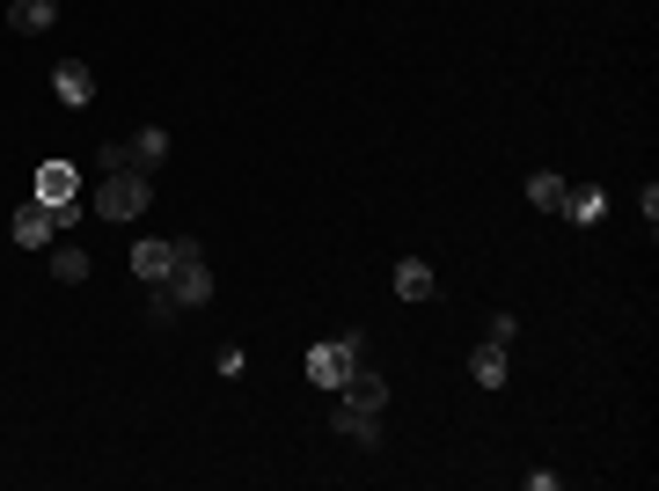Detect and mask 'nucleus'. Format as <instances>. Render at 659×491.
Wrapping results in <instances>:
<instances>
[{"mask_svg":"<svg viewBox=\"0 0 659 491\" xmlns=\"http://www.w3.org/2000/svg\"><path fill=\"white\" fill-rule=\"evenodd\" d=\"M30 198H37V206H52L59 213V235H67L73 228V220H81V213H88V198H81V169H73V161H37V169H30Z\"/></svg>","mask_w":659,"mask_h":491,"instance_id":"obj_1","label":"nucleus"},{"mask_svg":"<svg viewBox=\"0 0 659 491\" xmlns=\"http://www.w3.org/2000/svg\"><path fill=\"white\" fill-rule=\"evenodd\" d=\"M169 301L176 308H206L213 301V264H206V243L198 235H176V264H169Z\"/></svg>","mask_w":659,"mask_h":491,"instance_id":"obj_2","label":"nucleus"},{"mask_svg":"<svg viewBox=\"0 0 659 491\" xmlns=\"http://www.w3.org/2000/svg\"><path fill=\"white\" fill-rule=\"evenodd\" d=\"M147 198H155V184L139 169H110L104 184H96V198H88V213H104V220H139Z\"/></svg>","mask_w":659,"mask_h":491,"instance_id":"obj_3","label":"nucleus"},{"mask_svg":"<svg viewBox=\"0 0 659 491\" xmlns=\"http://www.w3.org/2000/svg\"><path fill=\"white\" fill-rule=\"evenodd\" d=\"M104 169L161 176V169H169V132H161V125H139L132 140H104Z\"/></svg>","mask_w":659,"mask_h":491,"instance_id":"obj_4","label":"nucleus"},{"mask_svg":"<svg viewBox=\"0 0 659 491\" xmlns=\"http://www.w3.org/2000/svg\"><path fill=\"white\" fill-rule=\"evenodd\" d=\"M360 352H366V331L315 337V345H308V382H315V389H345V374L360 367Z\"/></svg>","mask_w":659,"mask_h":491,"instance_id":"obj_5","label":"nucleus"},{"mask_svg":"<svg viewBox=\"0 0 659 491\" xmlns=\"http://www.w3.org/2000/svg\"><path fill=\"white\" fill-rule=\"evenodd\" d=\"M8 235H16L22 249H52L59 213H52V206H37V198H22V206H16V220H8Z\"/></svg>","mask_w":659,"mask_h":491,"instance_id":"obj_6","label":"nucleus"},{"mask_svg":"<svg viewBox=\"0 0 659 491\" xmlns=\"http://www.w3.org/2000/svg\"><path fill=\"white\" fill-rule=\"evenodd\" d=\"M337 396H345V404H360V411H388V374H374L360 360V367L345 374V389H337Z\"/></svg>","mask_w":659,"mask_h":491,"instance_id":"obj_7","label":"nucleus"},{"mask_svg":"<svg viewBox=\"0 0 659 491\" xmlns=\"http://www.w3.org/2000/svg\"><path fill=\"white\" fill-rule=\"evenodd\" d=\"M52 96H59V104H73V110L96 104V73H88L81 59H59V67H52Z\"/></svg>","mask_w":659,"mask_h":491,"instance_id":"obj_8","label":"nucleus"},{"mask_svg":"<svg viewBox=\"0 0 659 491\" xmlns=\"http://www.w3.org/2000/svg\"><path fill=\"white\" fill-rule=\"evenodd\" d=\"M169 264H176V243H161V235H147V243H132V279L161 286V279H169Z\"/></svg>","mask_w":659,"mask_h":491,"instance_id":"obj_9","label":"nucleus"},{"mask_svg":"<svg viewBox=\"0 0 659 491\" xmlns=\"http://www.w3.org/2000/svg\"><path fill=\"white\" fill-rule=\"evenodd\" d=\"M330 425L345 440H360V448H382V411H360V404H337L330 411Z\"/></svg>","mask_w":659,"mask_h":491,"instance_id":"obj_10","label":"nucleus"},{"mask_svg":"<svg viewBox=\"0 0 659 491\" xmlns=\"http://www.w3.org/2000/svg\"><path fill=\"white\" fill-rule=\"evenodd\" d=\"M59 22V0H8V30H22V37H45Z\"/></svg>","mask_w":659,"mask_h":491,"instance_id":"obj_11","label":"nucleus"},{"mask_svg":"<svg viewBox=\"0 0 659 491\" xmlns=\"http://www.w3.org/2000/svg\"><path fill=\"white\" fill-rule=\"evenodd\" d=\"M469 382L476 389H505V345L499 337H484V345L469 352Z\"/></svg>","mask_w":659,"mask_h":491,"instance_id":"obj_12","label":"nucleus"},{"mask_svg":"<svg viewBox=\"0 0 659 491\" xmlns=\"http://www.w3.org/2000/svg\"><path fill=\"white\" fill-rule=\"evenodd\" d=\"M396 294H403V301H433V294H440L433 264H425V257H403V264H396Z\"/></svg>","mask_w":659,"mask_h":491,"instance_id":"obj_13","label":"nucleus"},{"mask_svg":"<svg viewBox=\"0 0 659 491\" xmlns=\"http://www.w3.org/2000/svg\"><path fill=\"white\" fill-rule=\"evenodd\" d=\"M557 213H564L572 228H593V220L608 213V192H601V184H587V192H564V206H557Z\"/></svg>","mask_w":659,"mask_h":491,"instance_id":"obj_14","label":"nucleus"},{"mask_svg":"<svg viewBox=\"0 0 659 491\" xmlns=\"http://www.w3.org/2000/svg\"><path fill=\"white\" fill-rule=\"evenodd\" d=\"M564 192H572V184H564L557 169H535V176H528V206H535V213H557V206H564Z\"/></svg>","mask_w":659,"mask_h":491,"instance_id":"obj_15","label":"nucleus"},{"mask_svg":"<svg viewBox=\"0 0 659 491\" xmlns=\"http://www.w3.org/2000/svg\"><path fill=\"white\" fill-rule=\"evenodd\" d=\"M52 279H59V286H81V279H88V249H73V243L52 249Z\"/></svg>","mask_w":659,"mask_h":491,"instance_id":"obj_16","label":"nucleus"},{"mask_svg":"<svg viewBox=\"0 0 659 491\" xmlns=\"http://www.w3.org/2000/svg\"><path fill=\"white\" fill-rule=\"evenodd\" d=\"M213 367H220L227 382H243V367H249V352H243V345H220V352H213Z\"/></svg>","mask_w":659,"mask_h":491,"instance_id":"obj_17","label":"nucleus"},{"mask_svg":"<svg viewBox=\"0 0 659 491\" xmlns=\"http://www.w3.org/2000/svg\"><path fill=\"white\" fill-rule=\"evenodd\" d=\"M147 323H176V301H169V286H161V294L147 301Z\"/></svg>","mask_w":659,"mask_h":491,"instance_id":"obj_18","label":"nucleus"},{"mask_svg":"<svg viewBox=\"0 0 659 491\" xmlns=\"http://www.w3.org/2000/svg\"><path fill=\"white\" fill-rule=\"evenodd\" d=\"M638 213H645V228L659 220V184H638Z\"/></svg>","mask_w":659,"mask_h":491,"instance_id":"obj_19","label":"nucleus"}]
</instances>
